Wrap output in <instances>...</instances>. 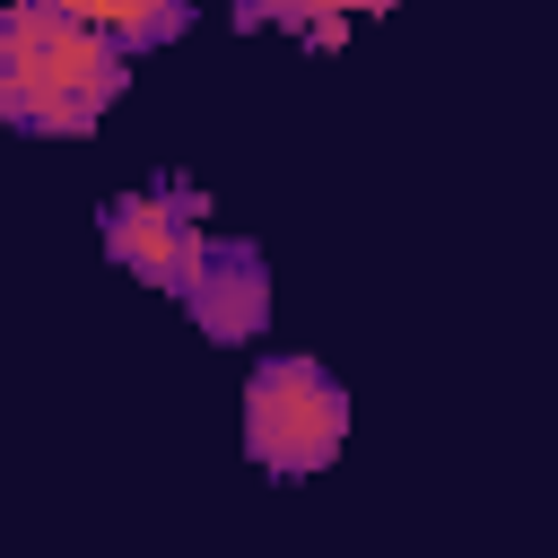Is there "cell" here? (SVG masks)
I'll list each match as a JSON object with an SVG mask.
<instances>
[{
	"instance_id": "obj_3",
	"label": "cell",
	"mask_w": 558,
	"mask_h": 558,
	"mask_svg": "<svg viewBox=\"0 0 558 558\" xmlns=\"http://www.w3.org/2000/svg\"><path fill=\"white\" fill-rule=\"evenodd\" d=\"M201 244H209V192H201L192 174H157V183H140V192L105 201V253H113L131 279L166 288V296H183Z\"/></svg>"
},
{
	"instance_id": "obj_2",
	"label": "cell",
	"mask_w": 558,
	"mask_h": 558,
	"mask_svg": "<svg viewBox=\"0 0 558 558\" xmlns=\"http://www.w3.org/2000/svg\"><path fill=\"white\" fill-rule=\"evenodd\" d=\"M349 445V384L296 349H270L253 357L244 375V453L270 471V480H314L331 471Z\"/></svg>"
},
{
	"instance_id": "obj_4",
	"label": "cell",
	"mask_w": 558,
	"mask_h": 558,
	"mask_svg": "<svg viewBox=\"0 0 558 558\" xmlns=\"http://www.w3.org/2000/svg\"><path fill=\"white\" fill-rule=\"evenodd\" d=\"M183 314L227 349L262 340L270 331V262H262V244L253 235H209L192 279H183Z\"/></svg>"
},
{
	"instance_id": "obj_1",
	"label": "cell",
	"mask_w": 558,
	"mask_h": 558,
	"mask_svg": "<svg viewBox=\"0 0 558 558\" xmlns=\"http://www.w3.org/2000/svg\"><path fill=\"white\" fill-rule=\"evenodd\" d=\"M131 87V52H113L96 26L44 9V0H0V122L35 140H78L96 131Z\"/></svg>"
},
{
	"instance_id": "obj_5",
	"label": "cell",
	"mask_w": 558,
	"mask_h": 558,
	"mask_svg": "<svg viewBox=\"0 0 558 558\" xmlns=\"http://www.w3.org/2000/svg\"><path fill=\"white\" fill-rule=\"evenodd\" d=\"M44 9H61V17L96 26L113 52H157V44H174V35L192 26V9H201V0H44Z\"/></svg>"
},
{
	"instance_id": "obj_6",
	"label": "cell",
	"mask_w": 558,
	"mask_h": 558,
	"mask_svg": "<svg viewBox=\"0 0 558 558\" xmlns=\"http://www.w3.org/2000/svg\"><path fill=\"white\" fill-rule=\"evenodd\" d=\"M323 9H331V17H384L392 0H323Z\"/></svg>"
}]
</instances>
